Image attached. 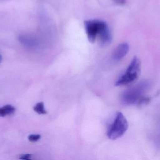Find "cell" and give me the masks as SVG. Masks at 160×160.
Listing matches in <instances>:
<instances>
[{
	"label": "cell",
	"mask_w": 160,
	"mask_h": 160,
	"mask_svg": "<svg viewBox=\"0 0 160 160\" xmlns=\"http://www.w3.org/2000/svg\"><path fill=\"white\" fill-rule=\"evenodd\" d=\"M150 86V83L148 81L144 80L127 89L121 94V103L125 105L138 104L139 101L145 96V94L148 91Z\"/></svg>",
	"instance_id": "6da1fadb"
},
{
	"label": "cell",
	"mask_w": 160,
	"mask_h": 160,
	"mask_svg": "<svg viewBox=\"0 0 160 160\" xmlns=\"http://www.w3.org/2000/svg\"><path fill=\"white\" fill-rule=\"evenodd\" d=\"M97 37L99 44L101 47L108 46L112 42V34L107 23L103 21H102Z\"/></svg>",
	"instance_id": "5b68a950"
},
{
	"label": "cell",
	"mask_w": 160,
	"mask_h": 160,
	"mask_svg": "<svg viewBox=\"0 0 160 160\" xmlns=\"http://www.w3.org/2000/svg\"><path fill=\"white\" fill-rule=\"evenodd\" d=\"M128 127V124L126 117L122 113L118 112L113 123L108 129L107 136L111 140H117L125 134Z\"/></svg>",
	"instance_id": "3957f363"
},
{
	"label": "cell",
	"mask_w": 160,
	"mask_h": 160,
	"mask_svg": "<svg viewBox=\"0 0 160 160\" xmlns=\"http://www.w3.org/2000/svg\"><path fill=\"white\" fill-rule=\"evenodd\" d=\"M102 20H89L84 22L85 28L89 42L94 43L101 24Z\"/></svg>",
	"instance_id": "277c9868"
},
{
	"label": "cell",
	"mask_w": 160,
	"mask_h": 160,
	"mask_svg": "<svg viewBox=\"0 0 160 160\" xmlns=\"http://www.w3.org/2000/svg\"><path fill=\"white\" fill-rule=\"evenodd\" d=\"M34 111L39 115H46L48 113L47 111L45 110L44 102H40L37 103L33 107Z\"/></svg>",
	"instance_id": "9c48e42d"
},
{
	"label": "cell",
	"mask_w": 160,
	"mask_h": 160,
	"mask_svg": "<svg viewBox=\"0 0 160 160\" xmlns=\"http://www.w3.org/2000/svg\"><path fill=\"white\" fill-rule=\"evenodd\" d=\"M116 3L118 5H124L126 3V0H114Z\"/></svg>",
	"instance_id": "4fadbf2b"
},
{
	"label": "cell",
	"mask_w": 160,
	"mask_h": 160,
	"mask_svg": "<svg viewBox=\"0 0 160 160\" xmlns=\"http://www.w3.org/2000/svg\"><path fill=\"white\" fill-rule=\"evenodd\" d=\"M141 71V61L138 57L134 56L125 73L116 83V86L127 85L135 81L140 76Z\"/></svg>",
	"instance_id": "7a4b0ae2"
},
{
	"label": "cell",
	"mask_w": 160,
	"mask_h": 160,
	"mask_svg": "<svg viewBox=\"0 0 160 160\" xmlns=\"http://www.w3.org/2000/svg\"><path fill=\"white\" fill-rule=\"evenodd\" d=\"M2 61V55L0 54V64H1V62Z\"/></svg>",
	"instance_id": "5bb4252c"
},
{
	"label": "cell",
	"mask_w": 160,
	"mask_h": 160,
	"mask_svg": "<svg viewBox=\"0 0 160 160\" xmlns=\"http://www.w3.org/2000/svg\"><path fill=\"white\" fill-rule=\"evenodd\" d=\"M32 155L31 154H24L21 156L20 159L22 160H29L31 159Z\"/></svg>",
	"instance_id": "7c38bea8"
},
{
	"label": "cell",
	"mask_w": 160,
	"mask_h": 160,
	"mask_svg": "<svg viewBox=\"0 0 160 160\" xmlns=\"http://www.w3.org/2000/svg\"><path fill=\"white\" fill-rule=\"evenodd\" d=\"M150 101V98L144 96L139 101L137 105H139L140 107H142V106H145L146 104H148Z\"/></svg>",
	"instance_id": "30bf717a"
},
{
	"label": "cell",
	"mask_w": 160,
	"mask_h": 160,
	"mask_svg": "<svg viewBox=\"0 0 160 160\" xmlns=\"http://www.w3.org/2000/svg\"><path fill=\"white\" fill-rule=\"evenodd\" d=\"M21 43L25 47L31 49H35L38 46V42L37 39L29 36L21 35L18 37Z\"/></svg>",
	"instance_id": "52a82bcc"
},
{
	"label": "cell",
	"mask_w": 160,
	"mask_h": 160,
	"mask_svg": "<svg viewBox=\"0 0 160 160\" xmlns=\"http://www.w3.org/2000/svg\"><path fill=\"white\" fill-rule=\"evenodd\" d=\"M28 140L30 142H38V140H40L41 138V136L39 134H32L28 136Z\"/></svg>",
	"instance_id": "8fae6325"
},
{
	"label": "cell",
	"mask_w": 160,
	"mask_h": 160,
	"mask_svg": "<svg viewBox=\"0 0 160 160\" xmlns=\"http://www.w3.org/2000/svg\"><path fill=\"white\" fill-rule=\"evenodd\" d=\"M129 50V46L128 43H123L119 44L114 51L113 59L115 61H120L128 54Z\"/></svg>",
	"instance_id": "8992f818"
},
{
	"label": "cell",
	"mask_w": 160,
	"mask_h": 160,
	"mask_svg": "<svg viewBox=\"0 0 160 160\" xmlns=\"http://www.w3.org/2000/svg\"><path fill=\"white\" fill-rule=\"evenodd\" d=\"M16 111L15 107L10 105H7L0 108V117L13 114Z\"/></svg>",
	"instance_id": "ba28073f"
}]
</instances>
